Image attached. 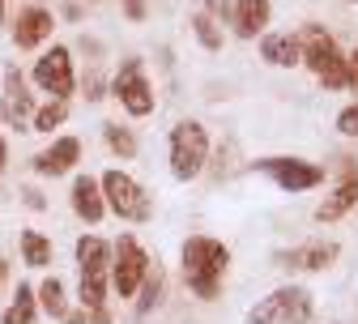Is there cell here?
Masks as SVG:
<instances>
[{"label":"cell","mask_w":358,"mask_h":324,"mask_svg":"<svg viewBox=\"0 0 358 324\" xmlns=\"http://www.w3.org/2000/svg\"><path fill=\"white\" fill-rule=\"evenodd\" d=\"M227 265H231V248L222 244V239H209V235L184 239V286H188L196 299L209 303V299L222 295Z\"/></svg>","instance_id":"cell-1"},{"label":"cell","mask_w":358,"mask_h":324,"mask_svg":"<svg viewBox=\"0 0 358 324\" xmlns=\"http://www.w3.org/2000/svg\"><path fill=\"white\" fill-rule=\"evenodd\" d=\"M111 290V244L99 235L77 239V299L81 307H107Z\"/></svg>","instance_id":"cell-2"},{"label":"cell","mask_w":358,"mask_h":324,"mask_svg":"<svg viewBox=\"0 0 358 324\" xmlns=\"http://www.w3.org/2000/svg\"><path fill=\"white\" fill-rule=\"evenodd\" d=\"M299 60L324 81V90H345V56L337 38L324 26H303L299 34Z\"/></svg>","instance_id":"cell-3"},{"label":"cell","mask_w":358,"mask_h":324,"mask_svg":"<svg viewBox=\"0 0 358 324\" xmlns=\"http://www.w3.org/2000/svg\"><path fill=\"white\" fill-rule=\"evenodd\" d=\"M99 188H103V201H107V209H111L115 218H124V222H150V218H154L150 192H145L132 175H124L120 167H111V171L99 175Z\"/></svg>","instance_id":"cell-4"},{"label":"cell","mask_w":358,"mask_h":324,"mask_svg":"<svg viewBox=\"0 0 358 324\" xmlns=\"http://www.w3.org/2000/svg\"><path fill=\"white\" fill-rule=\"evenodd\" d=\"M209 162V132L196 120H184L171 128V175L175 179H196Z\"/></svg>","instance_id":"cell-5"},{"label":"cell","mask_w":358,"mask_h":324,"mask_svg":"<svg viewBox=\"0 0 358 324\" xmlns=\"http://www.w3.org/2000/svg\"><path fill=\"white\" fill-rule=\"evenodd\" d=\"M111 99H120V107H124L132 120L154 115L158 99H154V85H150V77H145V64H141L137 56L124 60V64H120V73L111 77Z\"/></svg>","instance_id":"cell-6"},{"label":"cell","mask_w":358,"mask_h":324,"mask_svg":"<svg viewBox=\"0 0 358 324\" xmlns=\"http://www.w3.org/2000/svg\"><path fill=\"white\" fill-rule=\"evenodd\" d=\"M248 324H311V290L282 286L248 311Z\"/></svg>","instance_id":"cell-7"},{"label":"cell","mask_w":358,"mask_h":324,"mask_svg":"<svg viewBox=\"0 0 358 324\" xmlns=\"http://www.w3.org/2000/svg\"><path fill=\"white\" fill-rule=\"evenodd\" d=\"M30 81L43 90V94H52V99H64L77 90V73H73V52L64 48V43H52L48 52H43L30 69Z\"/></svg>","instance_id":"cell-8"},{"label":"cell","mask_w":358,"mask_h":324,"mask_svg":"<svg viewBox=\"0 0 358 324\" xmlns=\"http://www.w3.org/2000/svg\"><path fill=\"white\" fill-rule=\"evenodd\" d=\"M145 273H150L145 248L132 239V235H120V244L111 248V286H115V295L120 299H132V295L141 290Z\"/></svg>","instance_id":"cell-9"},{"label":"cell","mask_w":358,"mask_h":324,"mask_svg":"<svg viewBox=\"0 0 358 324\" xmlns=\"http://www.w3.org/2000/svg\"><path fill=\"white\" fill-rule=\"evenodd\" d=\"M256 171L268 175L282 192H307V188H320L324 183V167L307 162V158H260Z\"/></svg>","instance_id":"cell-10"},{"label":"cell","mask_w":358,"mask_h":324,"mask_svg":"<svg viewBox=\"0 0 358 324\" xmlns=\"http://www.w3.org/2000/svg\"><path fill=\"white\" fill-rule=\"evenodd\" d=\"M52 30H56V13L43 9V5H26L13 22V43L22 52H34L43 43H52Z\"/></svg>","instance_id":"cell-11"},{"label":"cell","mask_w":358,"mask_h":324,"mask_svg":"<svg viewBox=\"0 0 358 324\" xmlns=\"http://www.w3.org/2000/svg\"><path fill=\"white\" fill-rule=\"evenodd\" d=\"M34 115V94L26 90V77L17 69H5V94H0V124L22 128Z\"/></svg>","instance_id":"cell-12"},{"label":"cell","mask_w":358,"mask_h":324,"mask_svg":"<svg viewBox=\"0 0 358 324\" xmlns=\"http://www.w3.org/2000/svg\"><path fill=\"white\" fill-rule=\"evenodd\" d=\"M77 162H81V141H77V136H56L43 154H34V175L60 179V175L77 171Z\"/></svg>","instance_id":"cell-13"},{"label":"cell","mask_w":358,"mask_h":324,"mask_svg":"<svg viewBox=\"0 0 358 324\" xmlns=\"http://www.w3.org/2000/svg\"><path fill=\"white\" fill-rule=\"evenodd\" d=\"M333 260H337V244H324V239L299 244V248H290V252L278 256V265L290 269V273H316V269H329Z\"/></svg>","instance_id":"cell-14"},{"label":"cell","mask_w":358,"mask_h":324,"mask_svg":"<svg viewBox=\"0 0 358 324\" xmlns=\"http://www.w3.org/2000/svg\"><path fill=\"white\" fill-rule=\"evenodd\" d=\"M69 205L81 222H103L107 213V201H103V188H99V179L94 175H73V192H69Z\"/></svg>","instance_id":"cell-15"},{"label":"cell","mask_w":358,"mask_h":324,"mask_svg":"<svg viewBox=\"0 0 358 324\" xmlns=\"http://www.w3.org/2000/svg\"><path fill=\"white\" fill-rule=\"evenodd\" d=\"M354 205H358V171L350 167L345 179L333 188V197H324V201L316 205V222H341Z\"/></svg>","instance_id":"cell-16"},{"label":"cell","mask_w":358,"mask_h":324,"mask_svg":"<svg viewBox=\"0 0 358 324\" xmlns=\"http://www.w3.org/2000/svg\"><path fill=\"white\" fill-rule=\"evenodd\" d=\"M268 17H273V5H268V0H239V5L231 9V26H235L239 38H256V34H264Z\"/></svg>","instance_id":"cell-17"},{"label":"cell","mask_w":358,"mask_h":324,"mask_svg":"<svg viewBox=\"0 0 358 324\" xmlns=\"http://www.w3.org/2000/svg\"><path fill=\"white\" fill-rule=\"evenodd\" d=\"M260 60L273 69H294L299 64V34H264L260 38Z\"/></svg>","instance_id":"cell-18"},{"label":"cell","mask_w":358,"mask_h":324,"mask_svg":"<svg viewBox=\"0 0 358 324\" xmlns=\"http://www.w3.org/2000/svg\"><path fill=\"white\" fill-rule=\"evenodd\" d=\"M34 303H38L43 316H52V320L64 324V316H69V290H64V282H60L56 273H52V277H43V282L34 286Z\"/></svg>","instance_id":"cell-19"},{"label":"cell","mask_w":358,"mask_h":324,"mask_svg":"<svg viewBox=\"0 0 358 324\" xmlns=\"http://www.w3.org/2000/svg\"><path fill=\"white\" fill-rule=\"evenodd\" d=\"M17 248H22V260L30 269H48L52 265V239L43 230H22L17 235Z\"/></svg>","instance_id":"cell-20"},{"label":"cell","mask_w":358,"mask_h":324,"mask_svg":"<svg viewBox=\"0 0 358 324\" xmlns=\"http://www.w3.org/2000/svg\"><path fill=\"white\" fill-rule=\"evenodd\" d=\"M64 120H69V103L64 99H48L43 107H34V115H30V132H56V128H64Z\"/></svg>","instance_id":"cell-21"},{"label":"cell","mask_w":358,"mask_h":324,"mask_svg":"<svg viewBox=\"0 0 358 324\" xmlns=\"http://www.w3.org/2000/svg\"><path fill=\"white\" fill-rule=\"evenodd\" d=\"M34 316H38V303H34V286H17V295H13V303L5 307V316H0V324H34Z\"/></svg>","instance_id":"cell-22"},{"label":"cell","mask_w":358,"mask_h":324,"mask_svg":"<svg viewBox=\"0 0 358 324\" xmlns=\"http://www.w3.org/2000/svg\"><path fill=\"white\" fill-rule=\"evenodd\" d=\"M103 141H107V150L120 154L124 162H128V158H137V136H132V128H124V124H115V120L103 124Z\"/></svg>","instance_id":"cell-23"},{"label":"cell","mask_w":358,"mask_h":324,"mask_svg":"<svg viewBox=\"0 0 358 324\" xmlns=\"http://www.w3.org/2000/svg\"><path fill=\"white\" fill-rule=\"evenodd\" d=\"M158 303H162V269H158V265H150L145 282H141V299H137V316H150Z\"/></svg>","instance_id":"cell-24"},{"label":"cell","mask_w":358,"mask_h":324,"mask_svg":"<svg viewBox=\"0 0 358 324\" xmlns=\"http://www.w3.org/2000/svg\"><path fill=\"white\" fill-rule=\"evenodd\" d=\"M192 30H196V38H201L205 52H222V30H217V22L209 13H196L192 17Z\"/></svg>","instance_id":"cell-25"},{"label":"cell","mask_w":358,"mask_h":324,"mask_svg":"<svg viewBox=\"0 0 358 324\" xmlns=\"http://www.w3.org/2000/svg\"><path fill=\"white\" fill-rule=\"evenodd\" d=\"M64 324H115V316L107 307H77L64 316Z\"/></svg>","instance_id":"cell-26"},{"label":"cell","mask_w":358,"mask_h":324,"mask_svg":"<svg viewBox=\"0 0 358 324\" xmlns=\"http://www.w3.org/2000/svg\"><path fill=\"white\" fill-rule=\"evenodd\" d=\"M337 132H341V136H358V103H350V107L337 115Z\"/></svg>","instance_id":"cell-27"},{"label":"cell","mask_w":358,"mask_h":324,"mask_svg":"<svg viewBox=\"0 0 358 324\" xmlns=\"http://www.w3.org/2000/svg\"><path fill=\"white\" fill-rule=\"evenodd\" d=\"M103 90H107V85H103V77H99V73H90V77H85V99H90V103H99V99H107Z\"/></svg>","instance_id":"cell-28"},{"label":"cell","mask_w":358,"mask_h":324,"mask_svg":"<svg viewBox=\"0 0 358 324\" xmlns=\"http://www.w3.org/2000/svg\"><path fill=\"white\" fill-rule=\"evenodd\" d=\"M205 13H209L213 22H217V17L227 22V17H231V0H205Z\"/></svg>","instance_id":"cell-29"},{"label":"cell","mask_w":358,"mask_h":324,"mask_svg":"<svg viewBox=\"0 0 358 324\" xmlns=\"http://www.w3.org/2000/svg\"><path fill=\"white\" fill-rule=\"evenodd\" d=\"M345 90H358V52L345 56Z\"/></svg>","instance_id":"cell-30"},{"label":"cell","mask_w":358,"mask_h":324,"mask_svg":"<svg viewBox=\"0 0 358 324\" xmlns=\"http://www.w3.org/2000/svg\"><path fill=\"white\" fill-rule=\"evenodd\" d=\"M124 13L132 22H145V0H124Z\"/></svg>","instance_id":"cell-31"},{"label":"cell","mask_w":358,"mask_h":324,"mask_svg":"<svg viewBox=\"0 0 358 324\" xmlns=\"http://www.w3.org/2000/svg\"><path fill=\"white\" fill-rule=\"evenodd\" d=\"M22 197H26V205H30V209H43V197H38V192H34V188H26V192H22Z\"/></svg>","instance_id":"cell-32"},{"label":"cell","mask_w":358,"mask_h":324,"mask_svg":"<svg viewBox=\"0 0 358 324\" xmlns=\"http://www.w3.org/2000/svg\"><path fill=\"white\" fill-rule=\"evenodd\" d=\"M5 167H9V141L0 136V175H5Z\"/></svg>","instance_id":"cell-33"},{"label":"cell","mask_w":358,"mask_h":324,"mask_svg":"<svg viewBox=\"0 0 358 324\" xmlns=\"http://www.w3.org/2000/svg\"><path fill=\"white\" fill-rule=\"evenodd\" d=\"M9 282V260H0V286Z\"/></svg>","instance_id":"cell-34"},{"label":"cell","mask_w":358,"mask_h":324,"mask_svg":"<svg viewBox=\"0 0 358 324\" xmlns=\"http://www.w3.org/2000/svg\"><path fill=\"white\" fill-rule=\"evenodd\" d=\"M9 17V0H0V22H5Z\"/></svg>","instance_id":"cell-35"},{"label":"cell","mask_w":358,"mask_h":324,"mask_svg":"<svg viewBox=\"0 0 358 324\" xmlns=\"http://www.w3.org/2000/svg\"><path fill=\"white\" fill-rule=\"evenodd\" d=\"M350 5H358V0H350Z\"/></svg>","instance_id":"cell-36"}]
</instances>
